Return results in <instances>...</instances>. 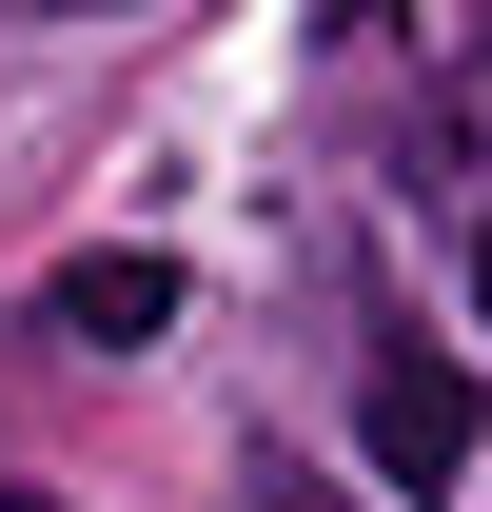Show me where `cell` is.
I'll return each mask as SVG.
<instances>
[{
  "mask_svg": "<svg viewBox=\"0 0 492 512\" xmlns=\"http://www.w3.org/2000/svg\"><path fill=\"white\" fill-rule=\"evenodd\" d=\"M355 434H374V473H394V493H453V473L492 453V394L453 375V355H374V394H355Z\"/></svg>",
  "mask_w": 492,
  "mask_h": 512,
  "instance_id": "obj_1",
  "label": "cell"
},
{
  "mask_svg": "<svg viewBox=\"0 0 492 512\" xmlns=\"http://www.w3.org/2000/svg\"><path fill=\"white\" fill-rule=\"evenodd\" d=\"M40 316H60L79 355H138V335H178V256H79Z\"/></svg>",
  "mask_w": 492,
  "mask_h": 512,
  "instance_id": "obj_2",
  "label": "cell"
},
{
  "mask_svg": "<svg viewBox=\"0 0 492 512\" xmlns=\"http://www.w3.org/2000/svg\"><path fill=\"white\" fill-rule=\"evenodd\" d=\"M414 158H433V178H473V158H492V20H473V79L433 99V138H414Z\"/></svg>",
  "mask_w": 492,
  "mask_h": 512,
  "instance_id": "obj_3",
  "label": "cell"
},
{
  "mask_svg": "<svg viewBox=\"0 0 492 512\" xmlns=\"http://www.w3.org/2000/svg\"><path fill=\"white\" fill-rule=\"evenodd\" d=\"M256 512H355V493H296V473H276V493H256Z\"/></svg>",
  "mask_w": 492,
  "mask_h": 512,
  "instance_id": "obj_4",
  "label": "cell"
},
{
  "mask_svg": "<svg viewBox=\"0 0 492 512\" xmlns=\"http://www.w3.org/2000/svg\"><path fill=\"white\" fill-rule=\"evenodd\" d=\"M473 335H492V217H473Z\"/></svg>",
  "mask_w": 492,
  "mask_h": 512,
  "instance_id": "obj_5",
  "label": "cell"
},
{
  "mask_svg": "<svg viewBox=\"0 0 492 512\" xmlns=\"http://www.w3.org/2000/svg\"><path fill=\"white\" fill-rule=\"evenodd\" d=\"M60 20H119V0H60Z\"/></svg>",
  "mask_w": 492,
  "mask_h": 512,
  "instance_id": "obj_6",
  "label": "cell"
}]
</instances>
